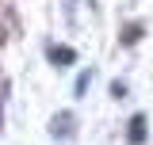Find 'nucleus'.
<instances>
[{
  "mask_svg": "<svg viewBox=\"0 0 153 145\" xmlns=\"http://www.w3.org/2000/svg\"><path fill=\"white\" fill-rule=\"evenodd\" d=\"M130 141L134 145L146 141V115H134V118H130Z\"/></svg>",
  "mask_w": 153,
  "mask_h": 145,
  "instance_id": "obj_3",
  "label": "nucleus"
},
{
  "mask_svg": "<svg viewBox=\"0 0 153 145\" xmlns=\"http://www.w3.org/2000/svg\"><path fill=\"white\" fill-rule=\"evenodd\" d=\"M61 8H65V16L76 19V0H61Z\"/></svg>",
  "mask_w": 153,
  "mask_h": 145,
  "instance_id": "obj_4",
  "label": "nucleus"
},
{
  "mask_svg": "<svg viewBox=\"0 0 153 145\" xmlns=\"http://www.w3.org/2000/svg\"><path fill=\"white\" fill-rule=\"evenodd\" d=\"M46 57H50V65H73V61H76L73 46H50V50H46Z\"/></svg>",
  "mask_w": 153,
  "mask_h": 145,
  "instance_id": "obj_1",
  "label": "nucleus"
},
{
  "mask_svg": "<svg viewBox=\"0 0 153 145\" xmlns=\"http://www.w3.org/2000/svg\"><path fill=\"white\" fill-rule=\"evenodd\" d=\"M69 130H73V115H69V111L54 115V122H50V134H54V138H65Z\"/></svg>",
  "mask_w": 153,
  "mask_h": 145,
  "instance_id": "obj_2",
  "label": "nucleus"
}]
</instances>
